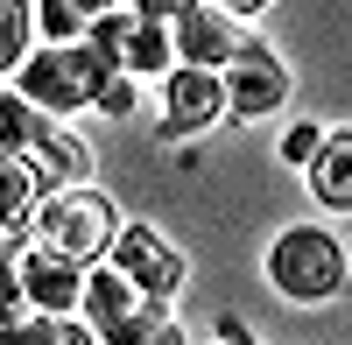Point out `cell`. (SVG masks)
<instances>
[{"mask_svg": "<svg viewBox=\"0 0 352 345\" xmlns=\"http://www.w3.org/2000/svg\"><path fill=\"white\" fill-rule=\"evenodd\" d=\"M219 345H254V331L240 318H219Z\"/></svg>", "mask_w": 352, "mask_h": 345, "instance_id": "603a6c76", "label": "cell"}, {"mask_svg": "<svg viewBox=\"0 0 352 345\" xmlns=\"http://www.w3.org/2000/svg\"><path fill=\"white\" fill-rule=\"evenodd\" d=\"M219 92H226L232 120H261V113H275L289 99V64H282L275 49H261V43H240L232 64L219 71Z\"/></svg>", "mask_w": 352, "mask_h": 345, "instance_id": "8992f818", "label": "cell"}, {"mask_svg": "<svg viewBox=\"0 0 352 345\" xmlns=\"http://www.w3.org/2000/svg\"><path fill=\"white\" fill-rule=\"evenodd\" d=\"M28 8H36V21H43L50 43H85V14L71 8V0H28Z\"/></svg>", "mask_w": 352, "mask_h": 345, "instance_id": "e0dca14e", "label": "cell"}, {"mask_svg": "<svg viewBox=\"0 0 352 345\" xmlns=\"http://www.w3.org/2000/svg\"><path fill=\"white\" fill-rule=\"evenodd\" d=\"M324 134H331V127H317V120L289 127V134H282V162H296V169H303V162H310L317 148H324Z\"/></svg>", "mask_w": 352, "mask_h": 345, "instance_id": "d6986e66", "label": "cell"}, {"mask_svg": "<svg viewBox=\"0 0 352 345\" xmlns=\"http://www.w3.org/2000/svg\"><path fill=\"white\" fill-rule=\"evenodd\" d=\"M212 8H219V14H261L268 0H212Z\"/></svg>", "mask_w": 352, "mask_h": 345, "instance_id": "cb8c5ba5", "label": "cell"}, {"mask_svg": "<svg viewBox=\"0 0 352 345\" xmlns=\"http://www.w3.org/2000/svg\"><path fill=\"white\" fill-rule=\"evenodd\" d=\"M141 310V296H134V282L113 268V261H92L85 268V282H78V324L85 331H106V324H120V318H134Z\"/></svg>", "mask_w": 352, "mask_h": 345, "instance_id": "30bf717a", "label": "cell"}, {"mask_svg": "<svg viewBox=\"0 0 352 345\" xmlns=\"http://www.w3.org/2000/svg\"><path fill=\"white\" fill-rule=\"evenodd\" d=\"M50 127H56L50 113H36V106L14 99V92H0V155H28Z\"/></svg>", "mask_w": 352, "mask_h": 345, "instance_id": "9a60e30c", "label": "cell"}, {"mask_svg": "<svg viewBox=\"0 0 352 345\" xmlns=\"http://www.w3.org/2000/svg\"><path fill=\"white\" fill-rule=\"evenodd\" d=\"M50 197V183L36 177V162L28 155H0V240H21L28 233V219H36V205Z\"/></svg>", "mask_w": 352, "mask_h": 345, "instance_id": "8fae6325", "label": "cell"}, {"mask_svg": "<svg viewBox=\"0 0 352 345\" xmlns=\"http://www.w3.org/2000/svg\"><path fill=\"white\" fill-rule=\"evenodd\" d=\"M78 282H85V268L56 261V254H36V247L14 261V289L36 318H78Z\"/></svg>", "mask_w": 352, "mask_h": 345, "instance_id": "9c48e42d", "label": "cell"}, {"mask_svg": "<svg viewBox=\"0 0 352 345\" xmlns=\"http://www.w3.org/2000/svg\"><path fill=\"white\" fill-rule=\"evenodd\" d=\"M28 162H36V177H43L50 190H71V183L92 177V155H85V141H78V134H64V127H50L36 148H28Z\"/></svg>", "mask_w": 352, "mask_h": 345, "instance_id": "4fadbf2b", "label": "cell"}, {"mask_svg": "<svg viewBox=\"0 0 352 345\" xmlns=\"http://www.w3.org/2000/svg\"><path fill=\"white\" fill-rule=\"evenodd\" d=\"M268 282L289 303H338L345 296V247L324 225H289L268 247Z\"/></svg>", "mask_w": 352, "mask_h": 345, "instance_id": "3957f363", "label": "cell"}, {"mask_svg": "<svg viewBox=\"0 0 352 345\" xmlns=\"http://www.w3.org/2000/svg\"><path fill=\"white\" fill-rule=\"evenodd\" d=\"M303 169H310V197H317L331 219H345V212H352V134L331 127V134H324V148H317Z\"/></svg>", "mask_w": 352, "mask_h": 345, "instance_id": "7c38bea8", "label": "cell"}, {"mask_svg": "<svg viewBox=\"0 0 352 345\" xmlns=\"http://www.w3.org/2000/svg\"><path fill=\"white\" fill-rule=\"evenodd\" d=\"M106 261L120 268V275L134 282V296H141V303H155V310H169V303H176V289H184V254H176V247L155 233V225L120 219V233H113Z\"/></svg>", "mask_w": 352, "mask_h": 345, "instance_id": "277c9868", "label": "cell"}, {"mask_svg": "<svg viewBox=\"0 0 352 345\" xmlns=\"http://www.w3.org/2000/svg\"><path fill=\"white\" fill-rule=\"evenodd\" d=\"M184 8H197V0H134L127 14H141V21H162V28H169V21L184 14Z\"/></svg>", "mask_w": 352, "mask_h": 345, "instance_id": "44dd1931", "label": "cell"}, {"mask_svg": "<svg viewBox=\"0 0 352 345\" xmlns=\"http://www.w3.org/2000/svg\"><path fill=\"white\" fill-rule=\"evenodd\" d=\"M106 78H120V71H113L99 49H85V43H43L36 56L14 64V99H28L36 113H85L99 99Z\"/></svg>", "mask_w": 352, "mask_h": 345, "instance_id": "7a4b0ae2", "label": "cell"}, {"mask_svg": "<svg viewBox=\"0 0 352 345\" xmlns=\"http://www.w3.org/2000/svg\"><path fill=\"white\" fill-rule=\"evenodd\" d=\"M232 49H240V28H232V14H219L212 0H197V8H184L169 21V56H184L190 71H226Z\"/></svg>", "mask_w": 352, "mask_h": 345, "instance_id": "ba28073f", "label": "cell"}, {"mask_svg": "<svg viewBox=\"0 0 352 345\" xmlns=\"http://www.w3.org/2000/svg\"><path fill=\"white\" fill-rule=\"evenodd\" d=\"M71 8H78L85 21H99V14H127V8H134V0H71Z\"/></svg>", "mask_w": 352, "mask_h": 345, "instance_id": "7402d4cb", "label": "cell"}, {"mask_svg": "<svg viewBox=\"0 0 352 345\" xmlns=\"http://www.w3.org/2000/svg\"><path fill=\"white\" fill-rule=\"evenodd\" d=\"M8 345H64V318H36V310H21L14 324H0Z\"/></svg>", "mask_w": 352, "mask_h": 345, "instance_id": "ac0fdd59", "label": "cell"}, {"mask_svg": "<svg viewBox=\"0 0 352 345\" xmlns=\"http://www.w3.org/2000/svg\"><path fill=\"white\" fill-rule=\"evenodd\" d=\"M226 120V92H219V71H190V64H176L162 78V134L169 141H184L197 127H219Z\"/></svg>", "mask_w": 352, "mask_h": 345, "instance_id": "52a82bcc", "label": "cell"}, {"mask_svg": "<svg viewBox=\"0 0 352 345\" xmlns=\"http://www.w3.org/2000/svg\"><path fill=\"white\" fill-rule=\"evenodd\" d=\"M85 49H99L120 78H148L169 64V28L141 14H99V21H85Z\"/></svg>", "mask_w": 352, "mask_h": 345, "instance_id": "5b68a950", "label": "cell"}, {"mask_svg": "<svg viewBox=\"0 0 352 345\" xmlns=\"http://www.w3.org/2000/svg\"><path fill=\"white\" fill-rule=\"evenodd\" d=\"M113 233H120V212H113V197L106 190H50L36 219H28V240H36V254H56V261H71V268H92L106 261V247Z\"/></svg>", "mask_w": 352, "mask_h": 345, "instance_id": "6da1fadb", "label": "cell"}, {"mask_svg": "<svg viewBox=\"0 0 352 345\" xmlns=\"http://www.w3.org/2000/svg\"><path fill=\"white\" fill-rule=\"evenodd\" d=\"M99 345H190V338H184V324H176L169 310H155V303H141L134 318H120V324H106V331H99Z\"/></svg>", "mask_w": 352, "mask_h": 345, "instance_id": "5bb4252c", "label": "cell"}, {"mask_svg": "<svg viewBox=\"0 0 352 345\" xmlns=\"http://www.w3.org/2000/svg\"><path fill=\"white\" fill-rule=\"evenodd\" d=\"M92 106H99V113H134V85H127V78H106Z\"/></svg>", "mask_w": 352, "mask_h": 345, "instance_id": "ffe728a7", "label": "cell"}, {"mask_svg": "<svg viewBox=\"0 0 352 345\" xmlns=\"http://www.w3.org/2000/svg\"><path fill=\"white\" fill-rule=\"evenodd\" d=\"M28 28H36V8L28 0H0V78L28 56Z\"/></svg>", "mask_w": 352, "mask_h": 345, "instance_id": "2e32d148", "label": "cell"}]
</instances>
